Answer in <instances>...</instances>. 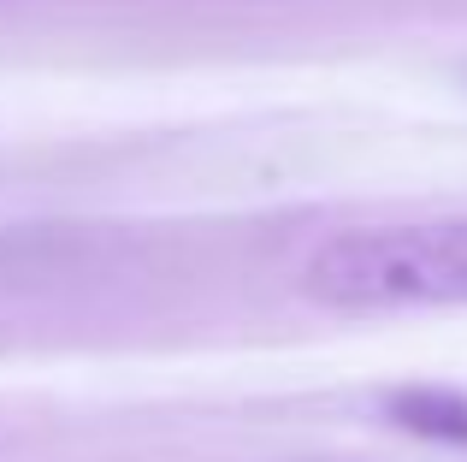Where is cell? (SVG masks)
<instances>
[{"label": "cell", "instance_id": "1", "mask_svg": "<svg viewBox=\"0 0 467 462\" xmlns=\"http://www.w3.org/2000/svg\"><path fill=\"white\" fill-rule=\"evenodd\" d=\"M302 290L331 314L467 309V214L337 231L302 261Z\"/></svg>", "mask_w": 467, "mask_h": 462}]
</instances>
